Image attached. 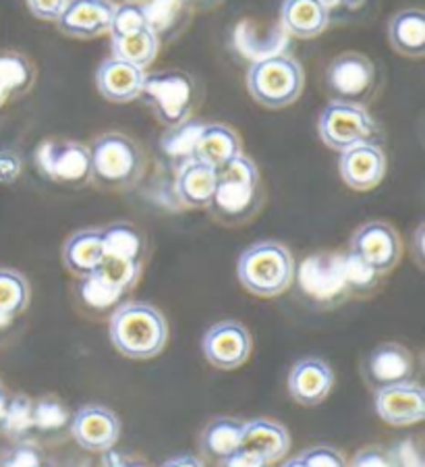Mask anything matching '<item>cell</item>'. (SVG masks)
<instances>
[{
    "instance_id": "obj_22",
    "label": "cell",
    "mask_w": 425,
    "mask_h": 467,
    "mask_svg": "<svg viewBox=\"0 0 425 467\" xmlns=\"http://www.w3.org/2000/svg\"><path fill=\"white\" fill-rule=\"evenodd\" d=\"M216 190V171L195 158L181 162L177 179H174V193L185 208L203 210L210 206L212 195Z\"/></svg>"
},
{
    "instance_id": "obj_12",
    "label": "cell",
    "mask_w": 425,
    "mask_h": 467,
    "mask_svg": "<svg viewBox=\"0 0 425 467\" xmlns=\"http://www.w3.org/2000/svg\"><path fill=\"white\" fill-rule=\"evenodd\" d=\"M252 335L237 320H220L203 333L202 353L216 370H237L252 353Z\"/></svg>"
},
{
    "instance_id": "obj_13",
    "label": "cell",
    "mask_w": 425,
    "mask_h": 467,
    "mask_svg": "<svg viewBox=\"0 0 425 467\" xmlns=\"http://www.w3.org/2000/svg\"><path fill=\"white\" fill-rule=\"evenodd\" d=\"M363 380L371 390L415 380V359L405 345L397 341L379 343L371 349L361 366Z\"/></svg>"
},
{
    "instance_id": "obj_24",
    "label": "cell",
    "mask_w": 425,
    "mask_h": 467,
    "mask_svg": "<svg viewBox=\"0 0 425 467\" xmlns=\"http://www.w3.org/2000/svg\"><path fill=\"white\" fill-rule=\"evenodd\" d=\"M63 264L75 278L94 275L104 258L102 229H81L65 241Z\"/></svg>"
},
{
    "instance_id": "obj_15",
    "label": "cell",
    "mask_w": 425,
    "mask_h": 467,
    "mask_svg": "<svg viewBox=\"0 0 425 467\" xmlns=\"http://www.w3.org/2000/svg\"><path fill=\"white\" fill-rule=\"evenodd\" d=\"M115 9L117 5L112 0H67L57 27L60 34L75 40H94L109 34Z\"/></svg>"
},
{
    "instance_id": "obj_49",
    "label": "cell",
    "mask_w": 425,
    "mask_h": 467,
    "mask_svg": "<svg viewBox=\"0 0 425 467\" xmlns=\"http://www.w3.org/2000/svg\"><path fill=\"white\" fill-rule=\"evenodd\" d=\"M9 395L5 393V390H0V424H3V420L6 416V410H9Z\"/></svg>"
},
{
    "instance_id": "obj_20",
    "label": "cell",
    "mask_w": 425,
    "mask_h": 467,
    "mask_svg": "<svg viewBox=\"0 0 425 467\" xmlns=\"http://www.w3.org/2000/svg\"><path fill=\"white\" fill-rule=\"evenodd\" d=\"M241 449L264 457L268 463H276L291 449V434L286 426L270 418H254L243 421Z\"/></svg>"
},
{
    "instance_id": "obj_7",
    "label": "cell",
    "mask_w": 425,
    "mask_h": 467,
    "mask_svg": "<svg viewBox=\"0 0 425 467\" xmlns=\"http://www.w3.org/2000/svg\"><path fill=\"white\" fill-rule=\"evenodd\" d=\"M36 167L44 179L63 187H73V190L92 181L89 146L81 141L65 138L42 141L36 150Z\"/></svg>"
},
{
    "instance_id": "obj_33",
    "label": "cell",
    "mask_w": 425,
    "mask_h": 467,
    "mask_svg": "<svg viewBox=\"0 0 425 467\" xmlns=\"http://www.w3.org/2000/svg\"><path fill=\"white\" fill-rule=\"evenodd\" d=\"M94 275L100 276L106 285H110V287L129 293L140 283V278L143 275V262L115 258V255L104 254L100 266H98Z\"/></svg>"
},
{
    "instance_id": "obj_44",
    "label": "cell",
    "mask_w": 425,
    "mask_h": 467,
    "mask_svg": "<svg viewBox=\"0 0 425 467\" xmlns=\"http://www.w3.org/2000/svg\"><path fill=\"white\" fill-rule=\"evenodd\" d=\"M272 463L265 462L264 457L252 453L247 449H237L234 453L226 455L224 459H220L218 467H270Z\"/></svg>"
},
{
    "instance_id": "obj_38",
    "label": "cell",
    "mask_w": 425,
    "mask_h": 467,
    "mask_svg": "<svg viewBox=\"0 0 425 467\" xmlns=\"http://www.w3.org/2000/svg\"><path fill=\"white\" fill-rule=\"evenodd\" d=\"M202 127H203L202 123H185V125L174 127V130L166 131V135L162 138L164 152L172 158H179L181 162L193 158V148H195L197 135H200Z\"/></svg>"
},
{
    "instance_id": "obj_19",
    "label": "cell",
    "mask_w": 425,
    "mask_h": 467,
    "mask_svg": "<svg viewBox=\"0 0 425 467\" xmlns=\"http://www.w3.org/2000/svg\"><path fill=\"white\" fill-rule=\"evenodd\" d=\"M146 71L140 67L123 63L119 58H106L96 71V88L104 100L127 104L140 100Z\"/></svg>"
},
{
    "instance_id": "obj_30",
    "label": "cell",
    "mask_w": 425,
    "mask_h": 467,
    "mask_svg": "<svg viewBox=\"0 0 425 467\" xmlns=\"http://www.w3.org/2000/svg\"><path fill=\"white\" fill-rule=\"evenodd\" d=\"M34 67L24 55L0 52V104L29 92L34 86Z\"/></svg>"
},
{
    "instance_id": "obj_51",
    "label": "cell",
    "mask_w": 425,
    "mask_h": 467,
    "mask_svg": "<svg viewBox=\"0 0 425 467\" xmlns=\"http://www.w3.org/2000/svg\"><path fill=\"white\" fill-rule=\"evenodd\" d=\"M15 318H11V316H6V314H3V312H0V330H3V328H6V327H9V324L13 322Z\"/></svg>"
},
{
    "instance_id": "obj_4",
    "label": "cell",
    "mask_w": 425,
    "mask_h": 467,
    "mask_svg": "<svg viewBox=\"0 0 425 467\" xmlns=\"http://www.w3.org/2000/svg\"><path fill=\"white\" fill-rule=\"evenodd\" d=\"M306 73L297 58L270 55L255 60L247 71L249 96L264 109L280 110L299 100Z\"/></svg>"
},
{
    "instance_id": "obj_25",
    "label": "cell",
    "mask_w": 425,
    "mask_h": 467,
    "mask_svg": "<svg viewBox=\"0 0 425 467\" xmlns=\"http://www.w3.org/2000/svg\"><path fill=\"white\" fill-rule=\"evenodd\" d=\"M389 42L394 52L407 58L425 57V13L402 9L389 21Z\"/></svg>"
},
{
    "instance_id": "obj_6",
    "label": "cell",
    "mask_w": 425,
    "mask_h": 467,
    "mask_svg": "<svg viewBox=\"0 0 425 467\" xmlns=\"http://www.w3.org/2000/svg\"><path fill=\"white\" fill-rule=\"evenodd\" d=\"M317 135L324 146L340 154L359 144H376L378 125L368 107L330 100L317 119Z\"/></svg>"
},
{
    "instance_id": "obj_32",
    "label": "cell",
    "mask_w": 425,
    "mask_h": 467,
    "mask_svg": "<svg viewBox=\"0 0 425 467\" xmlns=\"http://www.w3.org/2000/svg\"><path fill=\"white\" fill-rule=\"evenodd\" d=\"M340 273H343L348 297L371 296L379 287V278H382V275H378L369 264L357 258L351 252L340 254Z\"/></svg>"
},
{
    "instance_id": "obj_9",
    "label": "cell",
    "mask_w": 425,
    "mask_h": 467,
    "mask_svg": "<svg viewBox=\"0 0 425 467\" xmlns=\"http://www.w3.org/2000/svg\"><path fill=\"white\" fill-rule=\"evenodd\" d=\"M303 297L322 307H334L348 299L340 273V254H314L295 268V281Z\"/></svg>"
},
{
    "instance_id": "obj_26",
    "label": "cell",
    "mask_w": 425,
    "mask_h": 467,
    "mask_svg": "<svg viewBox=\"0 0 425 467\" xmlns=\"http://www.w3.org/2000/svg\"><path fill=\"white\" fill-rule=\"evenodd\" d=\"M73 289L75 304H78L79 310L88 316H94V318L110 316L127 297V293L106 285L98 275L78 278Z\"/></svg>"
},
{
    "instance_id": "obj_27",
    "label": "cell",
    "mask_w": 425,
    "mask_h": 467,
    "mask_svg": "<svg viewBox=\"0 0 425 467\" xmlns=\"http://www.w3.org/2000/svg\"><path fill=\"white\" fill-rule=\"evenodd\" d=\"M243 421L239 418L231 416H216L212 418L200 434V451L202 455L210 459V462L218 463L220 459L234 453L241 449V434H243Z\"/></svg>"
},
{
    "instance_id": "obj_1",
    "label": "cell",
    "mask_w": 425,
    "mask_h": 467,
    "mask_svg": "<svg viewBox=\"0 0 425 467\" xmlns=\"http://www.w3.org/2000/svg\"><path fill=\"white\" fill-rule=\"evenodd\" d=\"M112 348L129 359L161 356L169 341V324L162 312L146 301H123L109 320Z\"/></svg>"
},
{
    "instance_id": "obj_48",
    "label": "cell",
    "mask_w": 425,
    "mask_h": 467,
    "mask_svg": "<svg viewBox=\"0 0 425 467\" xmlns=\"http://www.w3.org/2000/svg\"><path fill=\"white\" fill-rule=\"evenodd\" d=\"M185 5V9H208V6H214L218 0H181Z\"/></svg>"
},
{
    "instance_id": "obj_5",
    "label": "cell",
    "mask_w": 425,
    "mask_h": 467,
    "mask_svg": "<svg viewBox=\"0 0 425 467\" xmlns=\"http://www.w3.org/2000/svg\"><path fill=\"white\" fill-rule=\"evenodd\" d=\"M140 98L166 130H174L189 123L200 100V88L193 75L179 69L146 73Z\"/></svg>"
},
{
    "instance_id": "obj_2",
    "label": "cell",
    "mask_w": 425,
    "mask_h": 467,
    "mask_svg": "<svg viewBox=\"0 0 425 467\" xmlns=\"http://www.w3.org/2000/svg\"><path fill=\"white\" fill-rule=\"evenodd\" d=\"M295 262L291 250L265 239L243 250L237 260V278L243 289L255 297H278L293 287Z\"/></svg>"
},
{
    "instance_id": "obj_43",
    "label": "cell",
    "mask_w": 425,
    "mask_h": 467,
    "mask_svg": "<svg viewBox=\"0 0 425 467\" xmlns=\"http://www.w3.org/2000/svg\"><path fill=\"white\" fill-rule=\"evenodd\" d=\"M26 5L36 19L55 21L57 24L58 15L63 13L67 0H26Z\"/></svg>"
},
{
    "instance_id": "obj_31",
    "label": "cell",
    "mask_w": 425,
    "mask_h": 467,
    "mask_svg": "<svg viewBox=\"0 0 425 467\" xmlns=\"http://www.w3.org/2000/svg\"><path fill=\"white\" fill-rule=\"evenodd\" d=\"M32 301V287L27 278L13 268H0V312L17 318Z\"/></svg>"
},
{
    "instance_id": "obj_41",
    "label": "cell",
    "mask_w": 425,
    "mask_h": 467,
    "mask_svg": "<svg viewBox=\"0 0 425 467\" xmlns=\"http://www.w3.org/2000/svg\"><path fill=\"white\" fill-rule=\"evenodd\" d=\"M348 467H399L397 459L390 449L379 447V444H369L357 451Z\"/></svg>"
},
{
    "instance_id": "obj_21",
    "label": "cell",
    "mask_w": 425,
    "mask_h": 467,
    "mask_svg": "<svg viewBox=\"0 0 425 467\" xmlns=\"http://www.w3.org/2000/svg\"><path fill=\"white\" fill-rule=\"evenodd\" d=\"M280 24L288 36L314 40L328 29V6L324 0H285L280 6Z\"/></svg>"
},
{
    "instance_id": "obj_34",
    "label": "cell",
    "mask_w": 425,
    "mask_h": 467,
    "mask_svg": "<svg viewBox=\"0 0 425 467\" xmlns=\"http://www.w3.org/2000/svg\"><path fill=\"white\" fill-rule=\"evenodd\" d=\"M0 431L15 441H24L26 434L34 431V401L26 395L9 399V410L0 424Z\"/></svg>"
},
{
    "instance_id": "obj_18",
    "label": "cell",
    "mask_w": 425,
    "mask_h": 467,
    "mask_svg": "<svg viewBox=\"0 0 425 467\" xmlns=\"http://www.w3.org/2000/svg\"><path fill=\"white\" fill-rule=\"evenodd\" d=\"M386 167L389 162L384 150L374 141L348 148L338 158V175L353 192L376 190L386 175Z\"/></svg>"
},
{
    "instance_id": "obj_14",
    "label": "cell",
    "mask_w": 425,
    "mask_h": 467,
    "mask_svg": "<svg viewBox=\"0 0 425 467\" xmlns=\"http://www.w3.org/2000/svg\"><path fill=\"white\" fill-rule=\"evenodd\" d=\"M69 431L73 441L89 453H106L120 439V420L104 405H83L71 416Z\"/></svg>"
},
{
    "instance_id": "obj_35",
    "label": "cell",
    "mask_w": 425,
    "mask_h": 467,
    "mask_svg": "<svg viewBox=\"0 0 425 467\" xmlns=\"http://www.w3.org/2000/svg\"><path fill=\"white\" fill-rule=\"evenodd\" d=\"M141 5L146 11L150 29L161 37V42L166 29H172L174 26L179 27V19L185 13V5L181 0H148Z\"/></svg>"
},
{
    "instance_id": "obj_36",
    "label": "cell",
    "mask_w": 425,
    "mask_h": 467,
    "mask_svg": "<svg viewBox=\"0 0 425 467\" xmlns=\"http://www.w3.org/2000/svg\"><path fill=\"white\" fill-rule=\"evenodd\" d=\"M71 421L69 411L65 403L57 397H42L34 403V431L52 434Z\"/></svg>"
},
{
    "instance_id": "obj_10",
    "label": "cell",
    "mask_w": 425,
    "mask_h": 467,
    "mask_svg": "<svg viewBox=\"0 0 425 467\" xmlns=\"http://www.w3.org/2000/svg\"><path fill=\"white\" fill-rule=\"evenodd\" d=\"M264 206L262 181H218L210 200V214L220 224L239 227L260 214Z\"/></svg>"
},
{
    "instance_id": "obj_40",
    "label": "cell",
    "mask_w": 425,
    "mask_h": 467,
    "mask_svg": "<svg viewBox=\"0 0 425 467\" xmlns=\"http://www.w3.org/2000/svg\"><path fill=\"white\" fill-rule=\"evenodd\" d=\"M306 467H348V462L338 449L328 447V444H317L301 453Z\"/></svg>"
},
{
    "instance_id": "obj_45",
    "label": "cell",
    "mask_w": 425,
    "mask_h": 467,
    "mask_svg": "<svg viewBox=\"0 0 425 467\" xmlns=\"http://www.w3.org/2000/svg\"><path fill=\"white\" fill-rule=\"evenodd\" d=\"M102 467H148L146 463L135 462V459H129L123 453H117V451H106L102 457Z\"/></svg>"
},
{
    "instance_id": "obj_50",
    "label": "cell",
    "mask_w": 425,
    "mask_h": 467,
    "mask_svg": "<svg viewBox=\"0 0 425 467\" xmlns=\"http://www.w3.org/2000/svg\"><path fill=\"white\" fill-rule=\"evenodd\" d=\"M280 467H306V463H303V459H301V455H297V457H293V459H288V462H285L283 465Z\"/></svg>"
},
{
    "instance_id": "obj_46",
    "label": "cell",
    "mask_w": 425,
    "mask_h": 467,
    "mask_svg": "<svg viewBox=\"0 0 425 467\" xmlns=\"http://www.w3.org/2000/svg\"><path fill=\"white\" fill-rule=\"evenodd\" d=\"M161 467H206L203 463V459L195 457V455H177V457H171L169 462H164Z\"/></svg>"
},
{
    "instance_id": "obj_37",
    "label": "cell",
    "mask_w": 425,
    "mask_h": 467,
    "mask_svg": "<svg viewBox=\"0 0 425 467\" xmlns=\"http://www.w3.org/2000/svg\"><path fill=\"white\" fill-rule=\"evenodd\" d=\"M148 17L143 11L141 3L135 0H125L123 5H117L115 15H112V24L109 29L110 37H125L140 34L143 29H148Z\"/></svg>"
},
{
    "instance_id": "obj_11",
    "label": "cell",
    "mask_w": 425,
    "mask_h": 467,
    "mask_svg": "<svg viewBox=\"0 0 425 467\" xmlns=\"http://www.w3.org/2000/svg\"><path fill=\"white\" fill-rule=\"evenodd\" d=\"M348 252L384 276L392 273L400 262L402 244L392 224L384 221H369L353 233L351 241H348Z\"/></svg>"
},
{
    "instance_id": "obj_47",
    "label": "cell",
    "mask_w": 425,
    "mask_h": 467,
    "mask_svg": "<svg viewBox=\"0 0 425 467\" xmlns=\"http://www.w3.org/2000/svg\"><path fill=\"white\" fill-rule=\"evenodd\" d=\"M423 233H425V227H423V223L420 224V227H417V231H415V235H413V258H415V264L417 266H420L421 270H423V260H425V254H423Z\"/></svg>"
},
{
    "instance_id": "obj_28",
    "label": "cell",
    "mask_w": 425,
    "mask_h": 467,
    "mask_svg": "<svg viewBox=\"0 0 425 467\" xmlns=\"http://www.w3.org/2000/svg\"><path fill=\"white\" fill-rule=\"evenodd\" d=\"M102 241H104V254L115 255V258H125L133 262L146 264L148 254V239L146 233L133 223H112L109 227L102 229Z\"/></svg>"
},
{
    "instance_id": "obj_8",
    "label": "cell",
    "mask_w": 425,
    "mask_h": 467,
    "mask_svg": "<svg viewBox=\"0 0 425 467\" xmlns=\"http://www.w3.org/2000/svg\"><path fill=\"white\" fill-rule=\"evenodd\" d=\"M376 67L366 55L343 52L330 60L326 69V89L334 102H348L368 107L376 96Z\"/></svg>"
},
{
    "instance_id": "obj_16",
    "label": "cell",
    "mask_w": 425,
    "mask_h": 467,
    "mask_svg": "<svg viewBox=\"0 0 425 467\" xmlns=\"http://www.w3.org/2000/svg\"><path fill=\"white\" fill-rule=\"evenodd\" d=\"M334 387V372L322 358H301L288 370V395L301 408H317L324 403Z\"/></svg>"
},
{
    "instance_id": "obj_39",
    "label": "cell",
    "mask_w": 425,
    "mask_h": 467,
    "mask_svg": "<svg viewBox=\"0 0 425 467\" xmlns=\"http://www.w3.org/2000/svg\"><path fill=\"white\" fill-rule=\"evenodd\" d=\"M0 467H50L36 444L19 442L3 457Z\"/></svg>"
},
{
    "instance_id": "obj_17",
    "label": "cell",
    "mask_w": 425,
    "mask_h": 467,
    "mask_svg": "<svg viewBox=\"0 0 425 467\" xmlns=\"http://www.w3.org/2000/svg\"><path fill=\"white\" fill-rule=\"evenodd\" d=\"M374 410L389 426L420 424L425 418V390L415 380L374 390Z\"/></svg>"
},
{
    "instance_id": "obj_53",
    "label": "cell",
    "mask_w": 425,
    "mask_h": 467,
    "mask_svg": "<svg viewBox=\"0 0 425 467\" xmlns=\"http://www.w3.org/2000/svg\"><path fill=\"white\" fill-rule=\"evenodd\" d=\"M135 3H141V0H135Z\"/></svg>"
},
{
    "instance_id": "obj_3",
    "label": "cell",
    "mask_w": 425,
    "mask_h": 467,
    "mask_svg": "<svg viewBox=\"0 0 425 467\" xmlns=\"http://www.w3.org/2000/svg\"><path fill=\"white\" fill-rule=\"evenodd\" d=\"M92 161V181L110 192L131 190L143 175L146 161L138 141L125 133H102L89 146Z\"/></svg>"
},
{
    "instance_id": "obj_29",
    "label": "cell",
    "mask_w": 425,
    "mask_h": 467,
    "mask_svg": "<svg viewBox=\"0 0 425 467\" xmlns=\"http://www.w3.org/2000/svg\"><path fill=\"white\" fill-rule=\"evenodd\" d=\"M161 37L151 29H143L140 34L125 36V37H110V57L123 60L133 67L146 71L154 63L158 52H161Z\"/></svg>"
},
{
    "instance_id": "obj_42",
    "label": "cell",
    "mask_w": 425,
    "mask_h": 467,
    "mask_svg": "<svg viewBox=\"0 0 425 467\" xmlns=\"http://www.w3.org/2000/svg\"><path fill=\"white\" fill-rule=\"evenodd\" d=\"M24 172V161L15 150H0V185H13Z\"/></svg>"
},
{
    "instance_id": "obj_52",
    "label": "cell",
    "mask_w": 425,
    "mask_h": 467,
    "mask_svg": "<svg viewBox=\"0 0 425 467\" xmlns=\"http://www.w3.org/2000/svg\"><path fill=\"white\" fill-rule=\"evenodd\" d=\"M0 390H5V387H3V382H0Z\"/></svg>"
},
{
    "instance_id": "obj_23",
    "label": "cell",
    "mask_w": 425,
    "mask_h": 467,
    "mask_svg": "<svg viewBox=\"0 0 425 467\" xmlns=\"http://www.w3.org/2000/svg\"><path fill=\"white\" fill-rule=\"evenodd\" d=\"M239 154H243V141L233 127L223 123H208L202 127L193 148L195 161L218 169L220 164L229 162Z\"/></svg>"
}]
</instances>
